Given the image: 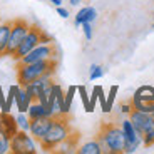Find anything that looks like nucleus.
<instances>
[{
	"mask_svg": "<svg viewBox=\"0 0 154 154\" xmlns=\"http://www.w3.org/2000/svg\"><path fill=\"white\" fill-rule=\"evenodd\" d=\"M72 129H70V124L67 121V117H54L52 124H50L47 134L44 136L38 144H40V149L44 151H55L59 147V144L64 143L67 137L70 136Z\"/></svg>",
	"mask_w": 154,
	"mask_h": 154,
	"instance_id": "nucleus-1",
	"label": "nucleus"
},
{
	"mask_svg": "<svg viewBox=\"0 0 154 154\" xmlns=\"http://www.w3.org/2000/svg\"><path fill=\"white\" fill-rule=\"evenodd\" d=\"M100 146L106 154H122L124 152V134L121 126L112 122H104L97 134Z\"/></svg>",
	"mask_w": 154,
	"mask_h": 154,
	"instance_id": "nucleus-2",
	"label": "nucleus"
},
{
	"mask_svg": "<svg viewBox=\"0 0 154 154\" xmlns=\"http://www.w3.org/2000/svg\"><path fill=\"white\" fill-rule=\"evenodd\" d=\"M57 62L55 59H49V60H38V62H30V64H20L17 66V82L20 85H27L29 82L35 81L38 77H42L44 74L55 70Z\"/></svg>",
	"mask_w": 154,
	"mask_h": 154,
	"instance_id": "nucleus-3",
	"label": "nucleus"
},
{
	"mask_svg": "<svg viewBox=\"0 0 154 154\" xmlns=\"http://www.w3.org/2000/svg\"><path fill=\"white\" fill-rule=\"evenodd\" d=\"M10 152L14 154H35L37 141L27 131H17L10 137Z\"/></svg>",
	"mask_w": 154,
	"mask_h": 154,
	"instance_id": "nucleus-4",
	"label": "nucleus"
},
{
	"mask_svg": "<svg viewBox=\"0 0 154 154\" xmlns=\"http://www.w3.org/2000/svg\"><path fill=\"white\" fill-rule=\"evenodd\" d=\"M29 29H30V23L23 19H17L12 22L10 27V37H8V44H7V50H5V55H14L15 50L19 49V45L22 44L23 37L27 35Z\"/></svg>",
	"mask_w": 154,
	"mask_h": 154,
	"instance_id": "nucleus-5",
	"label": "nucleus"
},
{
	"mask_svg": "<svg viewBox=\"0 0 154 154\" xmlns=\"http://www.w3.org/2000/svg\"><path fill=\"white\" fill-rule=\"evenodd\" d=\"M121 129L124 134V152L126 154H134L139 147L143 146V137L139 136V132L136 131V127L132 126L131 119L126 117L124 121H121Z\"/></svg>",
	"mask_w": 154,
	"mask_h": 154,
	"instance_id": "nucleus-6",
	"label": "nucleus"
},
{
	"mask_svg": "<svg viewBox=\"0 0 154 154\" xmlns=\"http://www.w3.org/2000/svg\"><path fill=\"white\" fill-rule=\"evenodd\" d=\"M42 34H44V30L40 27H37V25H30L27 35L23 37L22 44L19 45V49L15 50V54L12 55V57L19 62L20 59H22L25 54H29L34 47H37L38 44H42Z\"/></svg>",
	"mask_w": 154,
	"mask_h": 154,
	"instance_id": "nucleus-7",
	"label": "nucleus"
},
{
	"mask_svg": "<svg viewBox=\"0 0 154 154\" xmlns=\"http://www.w3.org/2000/svg\"><path fill=\"white\" fill-rule=\"evenodd\" d=\"M57 57V49H55L54 42L52 44H38L37 47L25 54L20 59V64H30V62H38V60H49V59Z\"/></svg>",
	"mask_w": 154,
	"mask_h": 154,
	"instance_id": "nucleus-8",
	"label": "nucleus"
},
{
	"mask_svg": "<svg viewBox=\"0 0 154 154\" xmlns=\"http://www.w3.org/2000/svg\"><path fill=\"white\" fill-rule=\"evenodd\" d=\"M64 89L59 84H52V91L49 94V100H47V107L52 112L54 117H60L62 116V107H64ZM64 117V116H62Z\"/></svg>",
	"mask_w": 154,
	"mask_h": 154,
	"instance_id": "nucleus-9",
	"label": "nucleus"
},
{
	"mask_svg": "<svg viewBox=\"0 0 154 154\" xmlns=\"http://www.w3.org/2000/svg\"><path fill=\"white\" fill-rule=\"evenodd\" d=\"M129 119H131L132 126L136 127V131L139 132V136L143 137V134L147 131V129H151V127L154 126V119L152 116L147 114V112H143V111H137V109H132L131 114L127 116Z\"/></svg>",
	"mask_w": 154,
	"mask_h": 154,
	"instance_id": "nucleus-10",
	"label": "nucleus"
},
{
	"mask_svg": "<svg viewBox=\"0 0 154 154\" xmlns=\"http://www.w3.org/2000/svg\"><path fill=\"white\" fill-rule=\"evenodd\" d=\"M52 121H54V117H38V119H30V129H29V132L34 136V139L37 141V143L47 134V131H49Z\"/></svg>",
	"mask_w": 154,
	"mask_h": 154,
	"instance_id": "nucleus-11",
	"label": "nucleus"
},
{
	"mask_svg": "<svg viewBox=\"0 0 154 154\" xmlns=\"http://www.w3.org/2000/svg\"><path fill=\"white\" fill-rule=\"evenodd\" d=\"M79 149V134L77 132H70V136L64 141V143L59 144V147L55 151L60 154H74Z\"/></svg>",
	"mask_w": 154,
	"mask_h": 154,
	"instance_id": "nucleus-12",
	"label": "nucleus"
},
{
	"mask_svg": "<svg viewBox=\"0 0 154 154\" xmlns=\"http://www.w3.org/2000/svg\"><path fill=\"white\" fill-rule=\"evenodd\" d=\"M97 19V10L94 7H82L81 10L75 14V19H74V23L75 27H81L84 22H92Z\"/></svg>",
	"mask_w": 154,
	"mask_h": 154,
	"instance_id": "nucleus-13",
	"label": "nucleus"
},
{
	"mask_svg": "<svg viewBox=\"0 0 154 154\" xmlns=\"http://www.w3.org/2000/svg\"><path fill=\"white\" fill-rule=\"evenodd\" d=\"M27 116L30 117V119H38V117H54L52 112L49 111V107H47V104H40L38 100H34V102L30 104V107H29V111H27Z\"/></svg>",
	"mask_w": 154,
	"mask_h": 154,
	"instance_id": "nucleus-14",
	"label": "nucleus"
},
{
	"mask_svg": "<svg viewBox=\"0 0 154 154\" xmlns=\"http://www.w3.org/2000/svg\"><path fill=\"white\" fill-rule=\"evenodd\" d=\"M79 154H104V149L100 146L99 139H92V141H85V143L79 144Z\"/></svg>",
	"mask_w": 154,
	"mask_h": 154,
	"instance_id": "nucleus-15",
	"label": "nucleus"
},
{
	"mask_svg": "<svg viewBox=\"0 0 154 154\" xmlns=\"http://www.w3.org/2000/svg\"><path fill=\"white\" fill-rule=\"evenodd\" d=\"M132 97L139 100H144V102H154V85H149V84L139 85L134 91Z\"/></svg>",
	"mask_w": 154,
	"mask_h": 154,
	"instance_id": "nucleus-16",
	"label": "nucleus"
},
{
	"mask_svg": "<svg viewBox=\"0 0 154 154\" xmlns=\"http://www.w3.org/2000/svg\"><path fill=\"white\" fill-rule=\"evenodd\" d=\"M32 102H34V100H32V97L29 96L27 92H25V89L20 87V89H19V92H17V96H15L17 111H19V112H27Z\"/></svg>",
	"mask_w": 154,
	"mask_h": 154,
	"instance_id": "nucleus-17",
	"label": "nucleus"
},
{
	"mask_svg": "<svg viewBox=\"0 0 154 154\" xmlns=\"http://www.w3.org/2000/svg\"><path fill=\"white\" fill-rule=\"evenodd\" d=\"M0 119H2V127H4V131L7 132L8 136H14L17 131H19V126H17V121L15 117L10 114V112H7V114H4V112H0Z\"/></svg>",
	"mask_w": 154,
	"mask_h": 154,
	"instance_id": "nucleus-18",
	"label": "nucleus"
},
{
	"mask_svg": "<svg viewBox=\"0 0 154 154\" xmlns=\"http://www.w3.org/2000/svg\"><path fill=\"white\" fill-rule=\"evenodd\" d=\"M77 94V85H69L66 91V94H64V107H62V116L64 117H67L70 112V107H72V100L74 97H75Z\"/></svg>",
	"mask_w": 154,
	"mask_h": 154,
	"instance_id": "nucleus-19",
	"label": "nucleus"
},
{
	"mask_svg": "<svg viewBox=\"0 0 154 154\" xmlns=\"http://www.w3.org/2000/svg\"><path fill=\"white\" fill-rule=\"evenodd\" d=\"M10 27H12V22L0 23V55H5L8 37H10Z\"/></svg>",
	"mask_w": 154,
	"mask_h": 154,
	"instance_id": "nucleus-20",
	"label": "nucleus"
},
{
	"mask_svg": "<svg viewBox=\"0 0 154 154\" xmlns=\"http://www.w3.org/2000/svg\"><path fill=\"white\" fill-rule=\"evenodd\" d=\"M131 104H132V109H137V111L147 112V114H152L154 112V102H144V100L131 97Z\"/></svg>",
	"mask_w": 154,
	"mask_h": 154,
	"instance_id": "nucleus-21",
	"label": "nucleus"
},
{
	"mask_svg": "<svg viewBox=\"0 0 154 154\" xmlns=\"http://www.w3.org/2000/svg\"><path fill=\"white\" fill-rule=\"evenodd\" d=\"M15 121H17V126H19V131H27L30 129V117L27 116V112H19L15 116Z\"/></svg>",
	"mask_w": 154,
	"mask_h": 154,
	"instance_id": "nucleus-22",
	"label": "nucleus"
},
{
	"mask_svg": "<svg viewBox=\"0 0 154 154\" xmlns=\"http://www.w3.org/2000/svg\"><path fill=\"white\" fill-rule=\"evenodd\" d=\"M99 89H100V85H94V89H92V94H89V107L85 109V112H94V109H96V106H97V100H99Z\"/></svg>",
	"mask_w": 154,
	"mask_h": 154,
	"instance_id": "nucleus-23",
	"label": "nucleus"
},
{
	"mask_svg": "<svg viewBox=\"0 0 154 154\" xmlns=\"http://www.w3.org/2000/svg\"><path fill=\"white\" fill-rule=\"evenodd\" d=\"M10 152V136L0 129V154H7Z\"/></svg>",
	"mask_w": 154,
	"mask_h": 154,
	"instance_id": "nucleus-24",
	"label": "nucleus"
},
{
	"mask_svg": "<svg viewBox=\"0 0 154 154\" xmlns=\"http://www.w3.org/2000/svg\"><path fill=\"white\" fill-rule=\"evenodd\" d=\"M104 75V67L99 66V64H92V66L89 67V79L91 81H97L100 77Z\"/></svg>",
	"mask_w": 154,
	"mask_h": 154,
	"instance_id": "nucleus-25",
	"label": "nucleus"
},
{
	"mask_svg": "<svg viewBox=\"0 0 154 154\" xmlns=\"http://www.w3.org/2000/svg\"><path fill=\"white\" fill-rule=\"evenodd\" d=\"M117 92H119V85H111L109 94L106 96L107 97V114L112 111V106H114V100H116V97H117Z\"/></svg>",
	"mask_w": 154,
	"mask_h": 154,
	"instance_id": "nucleus-26",
	"label": "nucleus"
},
{
	"mask_svg": "<svg viewBox=\"0 0 154 154\" xmlns=\"http://www.w3.org/2000/svg\"><path fill=\"white\" fill-rule=\"evenodd\" d=\"M143 146H146V147L154 146V126L143 134Z\"/></svg>",
	"mask_w": 154,
	"mask_h": 154,
	"instance_id": "nucleus-27",
	"label": "nucleus"
},
{
	"mask_svg": "<svg viewBox=\"0 0 154 154\" xmlns=\"http://www.w3.org/2000/svg\"><path fill=\"white\" fill-rule=\"evenodd\" d=\"M77 94L81 96L84 109H87L89 107V92H87V89H85V85H77Z\"/></svg>",
	"mask_w": 154,
	"mask_h": 154,
	"instance_id": "nucleus-28",
	"label": "nucleus"
},
{
	"mask_svg": "<svg viewBox=\"0 0 154 154\" xmlns=\"http://www.w3.org/2000/svg\"><path fill=\"white\" fill-rule=\"evenodd\" d=\"M81 29H82V32H84V37L87 38V40H92V37H94V25H92V22H84L81 25Z\"/></svg>",
	"mask_w": 154,
	"mask_h": 154,
	"instance_id": "nucleus-29",
	"label": "nucleus"
},
{
	"mask_svg": "<svg viewBox=\"0 0 154 154\" xmlns=\"http://www.w3.org/2000/svg\"><path fill=\"white\" fill-rule=\"evenodd\" d=\"M100 104V109H102V112L104 114H107V97H106V94H104V89L100 87L99 89V100H97Z\"/></svg>",
	"mask_w": 154,
	"mask_h": 154,
	"instance_id": "nucleus-30",
	"label": "nucleus"
},
{
	"mask_svg": "<svg viewBox=\"0 0 154 154\" xmlns=\"http://www.w3.org/2000/svg\"><path fill=\"white\" fill-rule=\"evenodd\" d=\"M132 111V104L131 102H124V104H121V112H122L124 116H129Z\"/></svg>",
	"mask_w": 154,
	"mask_h": 154,
	"instance_id": "nucleus-31",
	"label": "nucleus"
},
{
	"mask_svg": "<svg viewBox=\"0 0 154 154\" xmlns=\"http://www.w3.org/2000/svg\"><path fill=\"white\" fill-rule=\"evenodd\" d=\"M57 15L62 17V19H69L70 14H69V10H67V8H64V7L60 5V7H57Z\"/></svg>",
	"mask_w": 154,
	"mask_h": 154,
	"instance_id": "nucleus-32",
	"label": "nucleus"
},
{
	"mask_svg": "<svg viewBox=\"0 0 154 154\" xmlns=\"http://www.w3.org/2000/svg\"><path fill=\"white\" fill-rule=\"evenodd\" d=\"M5 107V92L4 89H2V85H0V111Z\"/></svg>",
	"mask_w": 154,
	"mask_h": 154,
	"instance_id": "nucleus-33",
	"label": "nucleus"
},
{
	"mask_svg": "<svg viewBox=\"0 0 154 154\" xmlns=\"http://www.w3.org/2000/svg\"><path fill=\"white\" fill-rule=\"evenodd\" d=\"M49 2L52 5H55V7H60V5H62V0H49Z\"/></svg>",
	"mask_w": 154,
	"mask_h": 154,
	"instance_id": "nucleus-34",
	"label": "nucleus"
},
{
	"mask_svg": "<svg viewBox=\"0 0 154 154\" xmlns=\"http://www.w3.org/2000/svg\"><path fill=\"white\" fill-rule=\"evenodd\" d=\"M70 2V5H79L81 2H84V0H69Z\"/></svg>",
	"mask_w": 154,
	"mask_h": 154,
	"instance_id": "nucleus-35",
	"label": "nucleus"
},
{
	"mask_svg": "<svg viewBox=\"0 0 154 154\" xmlns=\"http://www.w3.org/2000/svg\"><path fill=\"white\" fill-rule=\"evenodd\" d=\"M0 129H4V127H2V119H0Z\"/></svg>",
	"mask_w": 154,
	"mask_h": 154,
	"instance_id": "nucleus-36",
	"label": "nucleus"
},
{
	"mask_svg": "<svg viewBox=\"0 0 154 154\" xmlns=\"http://www.w3.org/2000/svg\"><path fill=\"white\" fill-rule=\"evenodd\" d=\"M151 116H152V119H154V112H152V114H151Z\"/></svg>",
	"mask_w": 154,
	"mask_h": 154,
	"instance_id": "nucleus-37",
	"label": "nucleus"
},
{
	"mask_svg": "<svg viewBox=\"0 0 154 154\" xmlns=\"http://www.w3.org/2000/svg\"><path fill=\"white\" fill-rule=\"evenodd\" d=\"M152 29H154V23H152Z\"/></svg>",
	"mask_w": 154,
	"mask_h": 154,
	"instance_id": "nucleus-38",
	"label": "nucleus"
}]
</instances>
